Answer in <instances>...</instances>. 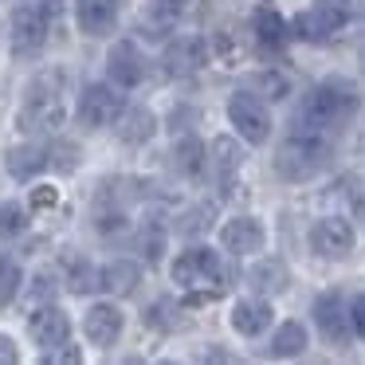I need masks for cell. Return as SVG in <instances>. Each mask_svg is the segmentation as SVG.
Wrapping results in <instances>:
<instances>
[{"label": "cell", "instance_id": "obj_1", "mask_svg": "<svg viewBox=\"0 0 365 365\" xmlns=\"http://www.w3.org/2000/svg\"><path fill=\"white\" fill-rule=\"evenodd\" d=\"M357 106H361V95H357V87L349 79H322L314 91L307 95V103H302V126L310 130H322V134H330V130H341L349 118L357 114Z\"/></svg>", "mask_w": 365, "mask_h": 365}, {"label": "cell", "instance_id": "obj_2", "mask_svg": "<svg viewBox=\"0 0 365 365\" xmlns=\"http://www.w3.org/2000/svg\"><path fill=\"white\" fill-rule=\"evenodd\" d=\"M63 75L59 71H40L24 91L16 126L24 134H56L63 126Z\"/></svg>", "mask_w": 365, "mask_h": 365}, {"label": "cell", "instance_id": "obj_3", "mask_svg": "<svg viewBox=\"0 0 365 365\" xmlns=\"http://www.w3.org/2000/svg\"><path fill=\"white\" fill-rule=\"evenodd\" d=\"M326 161H330V142H326V134L299 122V130L279 145L275 173L283 177V181H310L314 173L326 169Z\"/></svg>", "mask_w": 365, "mask_h": 365}, {"label": "cell", "instance_id": "obj_4", "mask_svg": "<svg viewBox=\"0 0 365 365\" xmlns=\"http://www.w3.org/2000/svg\"><path fill=\"white\" fill-rule=\"evenodd\" d=\"M56 16H59V0H32V4L16 9V16H12V56L20 59L40 56Z\"/></svg>", "mask_w": 365, "mask_h": 365}, {"label": "cell", "instance_id": "obj_5", "mask_svg": "<svg viewBox=\"0 0 365 365\" xmlns=\"http://www.w3.org/2000/svg\"><path fill=\"white\" fill-rule=\"evenodd\" d=\"M173 283H181L185 291H205V299L224 291V267L220 255L212 247H189L173 259Z\"/></svg>", "mask_w": 365, "mask_h": 365}, {"label": "cell", "instance_id": "obj_6", "mask_svg": "<svg viewBox=\"0 0 365 365\" xmlns=\"http://www.w3.org/2000/svg\"><path fill=\"white\" fill-rule=\"evenodd\" d=\"M228 122L236 126V134L252 145H263L271 138V110L267 98L255 95V91H236L228 98Z\"/></svg>", "mask_w": 365, "mask_h": 365}, {"label": "cell", "instance_id": "obj_7", "mask_svg": "<svg viewBox=\"0 0 365 365\" xmlns=\"http://www.w3.org/2000/svg\"><path fill=\"white\" fill-rule=\"evenodd\" d=\"M126 110V95L118 83H87V91L79 95V122L87 130L114 126Z\"/></svg>", "mask_w": 365, "mask_h": 365}, {"label": "cell", "instance_id": "obj_8", "mask_svg": "<svg viewBox=\"0 0 365 365\" xmlns=\"http://www.w3.org/2000/svg\"><path fill=\"white\" fill-rule=\"evenodd\" d=\"M346 20H349V0H314V9L294 16L291 32L299 36V40L322 43V40H330L334 32H341Z\"/></svg>", "mask_w": 365, "mask_h": 365}, {"label": "cell", "instance_id": "obj_9", "mask_svg": "<svg viewBox=\"0 0 365 365\" xmlns=\"http://www.w3.org/2000/svg\"><path fill=\"white\" fill-rule=\"evenodd\" d=\"M310 252L322 255V259H341V255L354 252L357 236H354V224L341 220V216H322V220H314V228H310Z\"/></svg>", "mask_w": 365, "mask_h": 365}, {"label": "cell", "instance_id": "obj_10", "mask_svg": "<svg viewBox=\"0 0 365 365\" xmlns=\"http://www.w3.org/2000/svg\"><path fill=\"white\" fill-rule=\"evenodd\" d=\"M314 326L330 346H349V334H354V310L346 307L341 294H322L314 302Z\"/></svg>", "mask_w": 365, "mask_h": 365}, {"label": "cell", "instance_id": "obj_11", "mask_svg": "<svg viewBox=\"0 0 365 365\" xmlns=\"http://www.w3.org/2000/svg\"><path fill=\"white\" fill-rule=\"evenodd\" d=\"M205 63H208V48H205L200 36H177V40H169L165 56H161V67H165V75H173V79H189V75H197Z\"/></svg>", "mask_w": 365, "mask_h": 365}, {"label": "cell", "instance_id": "obj_12", "mask_svg": "<svg viewBox=\"0 0 365 365\" xmlns=\"http://www.w3.org/2000/svg\"><path fill=\"white\" fill-rule=\"evenodd\" d=\"M220 244L228 247L232 255H255L267 244V228H263L259 216H232L220 228Z\"/></svg>", "mask_w": 365, "mask_h": 365}, {"label": "cell", "instance_id": "obj_13", "mask_svg": "<svg viewBox=\"0 0 365 365\" xmlns=\"http://www.w3.org/2000/svg\"><path fill=\"white\" fill-rule=\"evenodd\" d=\"M28 334H32L36 346L59 349V346H67V338H71V318H67L59 307H36L32 318H28Z\"/></svg>", "mask_w": 365, "mask_h": 365}, {"label": "cell", "instance_id": "obj_14", "mask_svg": "<svg viewBox=\"0 0 365 365\" xmlns=\"http://www.w3.org/2000/svg\"><path fill=\"white\" fill-rule=\"evenodd\" d=\"M106 71H110V83H118L122 91H130L145 79V59L130 40H118L110 48V56H106Z\"/></svg>", "mask_w": 365, "mask_h": 365}, {"label": "cell", "instance_id": "obj_15", "mask_svg": "<svg viewBox=\"0 0 365 365\" xmlns=\"http://www.w3.org/2000/svg\"><path fill=\"white\" fill-rule=\"evenodd\" d=\"M75 20H79L83 36L98 40L118 24V0H75Z\"/></svg>", "mask_w": 365, "mask_h": 365}, {"label": "cell", "instance_id": "obj_16", "mask_svg": "<svg viewBox=\"0 0 365 365\" xmlns=\"http://www.w3.org/2000/svg\"><path fill=\"white\" fill-rule=\"evenodd\" d=\"M83 330H87V338L95 346H114L122 334V310L114 302H95L87 310V318H83Z\"/></svg>", "mask_w": 365, "mask_h": 365}, {"label": "cell", "instance_id": "obj_17", "mask_svg": "<svg viewBox=\"0 0 365 365\" xmlns=\"http://www.w3.org/2000/svg\"><path fill=\"white\" fill-rule=\"evenodd\" d=\"M232 326H236V334H244V338H259L271 326V307L263 299H240L236 307H232Z\"/></svg>", "mask_w": 365, "mask_h": 365}, {"label": "cell", "instance_id": "obj_18", "mask_svg": "<svg viewBox=\"0 0 365 365\" xmlns=\"http://www.w3.org/2000/svg\"><path fill=\"white\" fill-rule=\"evenodd\" d=\"M138 283H142V263L138 259H114L98 271V287L110 294H130Z\"/></svg>", "mask_w": 365, "mask_h": 365}, {"label": "cell", "instance_id": "obj_19", "mask_svg": "<svg viewBox=\"0 0 365 365\" xmlns=\"http://www.w3.org/2000/svg\"><path fill=\"white\" fill-rule=\"evenodd\" d=\"M51 165V150L48 145H16V150L9 153V173L16 177V181H32L36 173H43V169Z\"/></svg>", "mask_w": 365, "mask_h": 365}, {"label": "cell", "instance_id": "obj_20", "mask_svg": "<svg viewBox=\"0 0 365 365\" xmlns=\"http://www.w3.org/2000/svg\"><path fill=\"white\" fill-rule=\"evenodd\" d=\"M240 165H244V150H240V142H232V138H216V142H212L216 185H232V177L240 173Z\"/></svg>", "mask_w": 365, "mask_h": 365}, {"label": "cell", "instance_id": "obj_21", "mask_svg": "<svg viewBox=\"0 0 365 365\" xmlns=\"http://www.w3.org/2000/svg\"><path fill=\"white\" fill-rule=\"evenodd\" d=\"M252 32H255V40H259L263 48L275 51V48H283V43H287L291 28H287V20L279 16L275 9H259V12L252 16Z\"/></svg>", "mask_w": 365, "mask_h": 365}, {"label": "cell", "instance_id": "obj_22", "mask_svg": "<svg viewBox=\"0 0 365 365\" xmlns=\"http://www.w3.org/2000/svg\"><path fill=\"white\" fill-rule=\"evenodd\" d=\"M122 126H118V134H122V142L126 145H142V142H150L153 134H158V118H153L145 106H134V110H122Z\"/></svg>", "mask_w": 365, "mask_h": 365}, {"label": "cell", "instance_id": "obj_23", "mask_svg": "<svg viewBox=\"0 0 365 365\" xmlns=\"http://www.w3.org/2000/svg\"><path fill=\"white\" fill-rule=\"evenodd\" d=\"M247 283H252L259 294H279V291H287L291 275H287V267L279 259H263V263H255V267L247 271Z\"/></svg>", "mask_w": 365, "mask_h": 365}, {"label": "cell", "instance_id": "obj_24", "mask_svg": "<svg viewBox=\"0 0 365 365\" xmlns=\"http://www.w3.org/2000/svg\"><path fill=\"white\" fill-rule=\"evenodd\" d=\"M302 349H307V326L302 322H283L275 330V338H271L267 354L271 357H299Z\"/></svg>", "mask_w": 365, "mask_h": 365}, {"label": "cell", "instance_id": "obj_25", "mask_svg": "<svg viewBox=\"0 0 365 365\" xmlns=\"http://www.w3.org/2000/svg\"><path fill=\"white\" fill-rule=\"evenodd\" d=\"M173 158H177V169H181V173H200V169H205V145H200V138L197 134L181 138Z\"/></svg>", "mask_w": 365, "mask_h": 365}, {"label": "cell", "instance_id": "obj_26", "mask_svg": "<svg viewBox=\"0 0 365 365\" xmlns=\"http://www.w3.org/2000/svg\"><path fill=\"white\" fill-rule=\"evenodd\" d=\"M67 287H71L75 294H87L91 287H98V271L91 267L83 255H71V259H67Z\"/></svg>", "mask_w": 365, "mask_h": 365}, {"label": "cell", "instance_id": "obj_27", "mask_svg": "<svg viewBox=\"0 0 365 365\" xmlns=\"http://www.w3.org/2000/svg\"><path fill=\"white\" fill-rule=\"evenodd\" d=\"M28 232V208L9 200V205H0V240H16Z\"/></svg>", "mask_w": 365, "mask_h": 365}, {"label": "cell", "instance_id": "obj_28", "mask_svg": "<svg viewBox=\"0 0 365 365\" xmlns=\"http://www.w3.org/2000/svg\"><path fill=\"white\" fill-rule=\"evenodd\" d=\"M20 283H24V275H20V263L12 259V255L0 252V307H9V302L16 299Z\"/></svg>", "mask_w": 365, "mask_h": 365}, {"label": "cell", "instance_id": "obj_29", "mask_svg": "<svg viewBox=\"0 0 365 365\" xmlns=\"http://www.w3.org/2000/svg\"><path fill=\"white\" fill-rule=\"evenodd\" d=\"M255 95H263L267 103H279V98L291 95V79L283 71H259L255 75Z\"/></svg>", "mask_w": 365, "mask_h": 365}, {"label": "cell", "instance_id": "obj_30", "mask_svg": "<svg viewBox=\"0 0 365 365\" xmlns=\"http://www.w3.org/2000/svg\"><path fill=\"white\" fill-rule=\"evenodd\" d=\"M138 247H142V255H145L150 263H158L161 252H165V232H161L158 224L150 220V224L142 228V236H138Z\"/></svg>", "mask_w": 365, "mask_h": 365}, {"label": "cell", "instance_id": "obj_31", "mask_svg": "<svg viewBox=\"0 0 365 365\" xmlns=\"http://www.w3.org/2000/svg\"><path fill=\"white\" fill-rule=\"evenodd\" d=\"M51 165L56 169H79V145H71V142H63V145H51Z\"/></svg>", "mask_w": 365, "mask_h": 365}, {"label": "cell", "instance_id": "obj_32", "mask_svg": "<svg viewBox=\"0 0 365 365\" xmlns=\"http://www.w3.org/2000/svg\"><path fill=\"white\" fill-rule=\"evenodd\" d=\"M51 294H56V279L43 271V275H36L32 279V291H28V302H48Z\"/></svg>", "mask_w": 365, "mask_h": 365}, {"label": "cell", "instance_id": "obj_33", "mask_svg": "<svg viewBox=\"0 0 365 365\" xmlns=\"http://www.w3.org/2000/svg\"><path fill=\"white\" fill-rule=\"evenodd\" d=\"M185 9H189V0H153V12H158L161 20H177Z\"/></svg>", "mask_w": 365, "mask_h": 365}, {"label": "cell", "instance_id": "obj_34", "mask_svg": "<svg viewBox=\"0 0 365 365\" xmlns=\"http://www.w3.org/2000/svg\"><path fill=\"white\" fill-rule=\"evenodd\" d=\"M208 228V208H192L189 216L181 220V232L189 236V232H205Z\"/></svg>", "mask_w": 365, "mask_h": 365}, {"label": "cell", "instance_id": "obj_35", "mask_svg": "<svg viewBox=\"0 0 365 365\" xmlns=\"http://www.w3.org/2000/svg\"><path fill=\"white\" fill-rule=\"evenodd\" d=\"M43 361H48V365H63V361H67V365H79L83 354H79L75 346H71V349H48V357H43Z\"/></svg>", "mask_w": 365, "mask_h": 365}, {"label": "cell", "instance_id": "obj_36", "mask_svg": "<svg viewBox=\"0 0 365 365\" xmlns=\"http://www.w3.org/2000/svg\"><path fill=\"white\" fill-rule=\"evenodd\" d=\"M20 361V349L9 334H0V365H16Z\"/></svg>", "mask_w": 365, "mask_h": 365}, {"label": "cell", "instance_id": "obj_37", "mask_svg": "<svg viewBox=\"0 0 365 365\" xmlns=\"http://www.w3.org/2000/svg\"><path fill=\"white\" fill-rule=\"evenodd\" d=\"M349 310H354V330H357V338L365 341V294H357Z\"/></svg>", "mask_w": 365, "mask_h": 365}, {"label": "cell", "instance_id": "obj_38", "mask_svg": "<svg viewBox=\"0 0 365 365\" xmlns=\"http://www.w3.org/2000/svg\"><path fill=\"white\" fill-rule=\"evenodd\" d=\"M56 200H59V197H56V189H48V185H40V189L32 192V205H36V208H51Z\"/></svg>", "mask_w": 365, "mask_h": 365}, {"label": "cell", "instance_id": "obj_39", "mask_svg": "<svg viewBox=\"0 0 365 365\" xmlns=\"http://www.w3.org/2000/svg\"><path fill=\"white\" fill-rule=\"evenodd\" d=\"M232 354H224V349H208V361H228Z\"/></svg>", "mask_w": 365, "mask_h": 365}, {"label": "cell", "instance_id": "obj_40", "mask_svg": "<svg viewBox=\"0 0 365 365\" xmlns=\"http://www.w3.org/2000/svg\"><path fill=\"white\" fill-rule=\"evenodd\" d=\"M357 63H361V71H365V48H361V51H357Z\"/></svg>", "mask_w": 365, "mask_h": 365}]
</instances>
